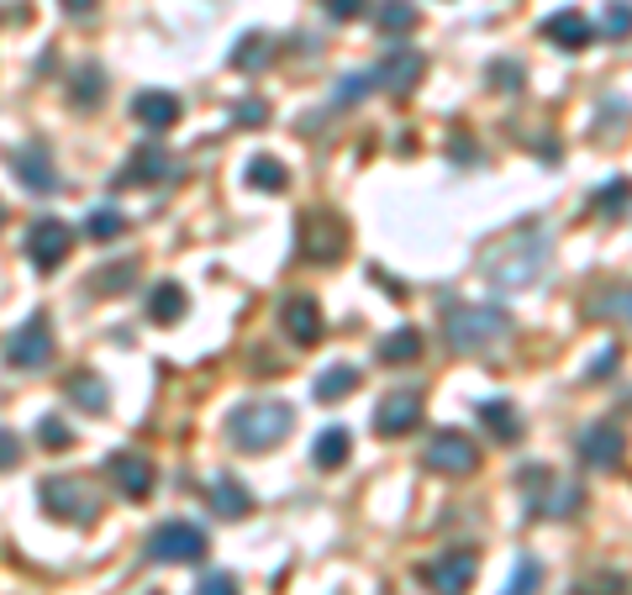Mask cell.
<instances>
[{
  "mask_svg": "<svg viewBox=\"0 0 632 595\" xmlns=\"http://www.w3.org/2000/svg\"><path fill=\"white\" fill-rule=\"evenodd\" d=\"M548 227L543 221H517L506 227L501 238H490L480 248V274L490 285L501 290H522V285H538L548 269Z\"/></svg>",
  "mask_w": 632,
  "mask_h": 595,
  "instance_id": "1",
  "label": "cell"
},
{
  "mask_svg": "<svg viewBox=\"0 0 632 595\" xmlns=\"http://www.w3.org/2000/svg\"><path fill=\"white\" fill-rule=\"evenodd\" d=\"M511 332V316L501 306H485V301H448L443 306V337L454 343L458 353L490 348Z\"/></svg>",
  "mask_w": 632,
  "mask_h": 595,
  "instance_id": "2",
  "label": "cell"
},
{
  "mask_svg": "<svg viewBox=\"0 0 632 595\" xmlns=\"http://www.w3.org/2000/svg\"><path fill=\"white\" fill-rule=\"evenodd\" d=\"M290 421L296 417H290L284 400H248V406H238L227 417V438L238 442L242 453H263V448L290 438Z\"/></svg>",
  "mask_w": 632,
  "mask_h": 595,
  "instance_id": "3",
  "label": "cell"
},
{
  "mask_svg": "<svg viewBox=\"0 0 632 595\" xmlns=\"http://www.w3.org/2000/svg\"><path fill=\"white\" fill-rule=\"evenodd\" d=\"M38 495H43V511L48 516H59V522H74V528H90V522H95V516H101V501H95V490L90 486H80V480H59V474H53V480H43V490H38Z\"/></svg>",
  "mask_w": 632,
  "mask_h": 595,
  "instance_id": "4",
  "label": "cell"
},
{
  "mask_svg": "<svg viewBox=\"0 0 632 595\" xmlns=\"http://www.w3.org/2000/svg\"><path fill=\"white\" fill-rule=\"evenodd\" d=\"M522 490H527V507L538 511V516L564 522V516H574V511H580V486H569V480L548 474V469H527Z\"/></svg>",
  "mask_w": 632,
  "mask_h": 595,
  "instance_id": "5",
  "label": "cell"
},
{
  "mask_svg": "<svg viewBox=\"0 0 632 595\" xmlns=\"http://www.w3.org/2000/svg\"><path fill=\"white\" fill-rule=\"evenodd\" d=\"M206 532L196 528V522H164V528L148 532V553L158 559V564H200L206 559Z\"/></svg>",
  "mask_w": 632,
  "mask_h": 595,
  "instance_id": "6",
  "label": "cell"
},
{
  "mask_svg": "<svg viewBox=\"0 0 632 595\" xmlns=\"http://www.w3.org/2000/svg\"><path fill=\"white\" fill-rule=\"evenodd\" d=\"M48 358H53V327H48V316H27L22 327L6 337V364L11 369H43Z\"/></svg>",
  "mask_w": 632,
  "mask_h": 595,
  "instance_id": "7",
  "label": "cell"
},
{
  "mask_svg": "<svg viewBox=\"0 0 632 595\" xmlns=\"http://www.w3.org/2000/svg\"><path fill=\"white\" fill-rule=\"evenodd\" d=\"M422 463H427V469H437V474H454V480H464V474H475V469H480V448H475V438H464V432H437V438L427 442Z\"/></svg>",
  "mask_w": 632,
  "mask_h": 595,
  "instance_id": "8",
  "label": "cell"
},
{
  "mask_svg": "<svg viewBox=\"0 0 632 595\" xmlns=\"http://www.w3.org/2000/svg\"><path fill=\"white\" fill-rule=\"evenodd\" d=\"M69 248H74V232H69V221L59 217H43V221H32V232H27V259L43 269H59L69 259Z\"/></svg>",
  "mask_w": 632,
  "mask_h": 595,
  "instance_id": "9",
  "label": "cell"
},
{
  "mask_svg": "<svg viewBox=\"0 0 632 595\" xmlns=\"http://www.w3.org/2000/svg\"><path fill=\"white\" fill-rule=\"evenodd\" d=\"M343 248H349V232H343V221L332 217V211L305 217V227H301V253H305V259L338 264V259H343Z\"/></svg>",
  "mask_w": 632,
  "mask_h": 595,
  "instance_id": "10",
  "label": "cell"
},
{
  "mask_svg": "<svg viewBox=\"0 0 632 595\" xmlns=\"http://www.w3.org/2000/svg\"><path fill=\"white\" fill-rule=\"evenodd\" d=\"M580 459L590 469H617V463L628 459V432L617 421H590L586 432H580Z\"/></svg>",
  "mask_w": 632,
  "mask_h": 595,
  "instance_id": "11",
  "label": "cell"
},
{
  "mask_svg": "<svg viewBox=\"0 0 632 595\" xmlns=\"http://www.w3.org/2000/svg\"><path fill=\"white\" fill-rule=\"evenodd\" d=\"M475 570H480L475 549H448L433 570H427V585H433L437 595H464L469 585H475Z\"/></svg>",
  "mask_w": 632,
  "mask_h": 595,
  "instance_id": "12",
  "label": "cell"
},
{
  "mask_svg": "<svg viewBox=\"0 0 632 595\" xmlns=\"http://www.w3.org/2000/svg\"><path fill=\"white\" fill-rule=\"evenodd\" d=\"M416 421H422V396L416 390H391L374 406V432L380 438H401V432H412Z\"/></svg>",
  "mask_w": 632,
  "mask_h": 595,
  "instance_id": "13",
  "label": "cell"
},
{
  "mask_svg": "<svg viewBox=\"0 0 632 595\" xmlns=\"http://www.w3.org/2000/svg\"><path fill=\"white\" fill-rule=\"evenodd\" d=\"M106 474L127 501H148L153 486H158V474H153V463L143 459V453H116V459L106 463Z\"/></svg>",
  "mask_w": 632,
  "mask_h": 595,
  "instance_id": "14",
  "label": "cell"
},
{
  "mask_svg": "<svg viewBox=\"0 0 632 595\" xmlns=\"http://www.w3.org/2000/svg\"><path fill=\"white\" fill-rule=\"evenodd\" d=\"M422 74H427V59H422V53H412V48H391L370 80L374 85H385V90H395V95H406Z\"/></svg>",
  "mask_w": 632,
  "mask_h": 595,
  "instance_id": "15",
  "label": "cell"
},
{
  "mask_svg": "<svg viewBox=\"0 0 632 595\" xmlns=\"http://www.w3.org/2000/svg\"><path fill=\"white\" fill-rule=\"evenodd\" d=\"M11 175H17V185L38 190V196H53V190H59V175H53V158H48L43 143H27V148H17V158H11Z\"/></svg>",
  "mask_w": 632,
  "mask_h": 595,
  "instance_id": "16",
  "label": "cell"
},
{
  "mask_svg": "<svg viewBox=\"0 0 632 595\" xmlns=\"http://www.w3.org/2000/svg\"><path fill=\"white\" fill-rule=\"evenodd\" d=\"M280 322H284V337H296V343H317L322 337V311H317V295H290L280 311Z\"/></svg>",
  "mask_w": 632,
  "mask_h": 595,
  "instance_id": "17",
  "label": "cell"
},
{
  "mask_svg": "<svg viewBox=\"0 0 632 595\" xmlns=\"http://www.w3.org/2000/svg\"><path fill=\"white\" fill-rule=\"evenodd\" d=\"M132 116H137L148 133H169L179 122V95H169V90H143V95L132 101Z\"/></svg>",
  "mask_w": 632,
  "mask_h": 595,
  "instance_id": "18",
  "label": "cell"
},
{
  "mask_svg": "<svg viewBox=\"0 0 632 595\" xmlns=\"http://www.w3.org/2000/svg\"><path fill=\"white\" fill-rule=\"evenodd\" d=\"M169 169H175V158L164 148H137L127 158V169L116 175V185H158V179H169Z\"/></svg>",
  "mask_w": 632,
  "mask_h": 595,
  "instance_id": "19",
  "label": "cell"
},
{
  "mask_svg": "<svg viewBox=\"0 0 632 595\" xmlns=\"http://www.w3.org/2000/svg\"><path fill=\"white\" fill-rule=\"evenodd\" d=\"M543 38L553 48H569V53H580V48H590V22L586 11H553L543 22Z\"/></svg>",
  "mask_w": 632,
  "mask_h": 595,
  "instance_id": "20",
  "label": "cell"
},
{
  "mask_svg": "<svg viewBox=\"0 0 632 595\" xmlns=\"http://www.w3.org/2000/svg\"><path fill=\"white\" fill-rule=\"evenodd\" d=\"M185 311H190V295H185L175 280H164V285L148 290V322H158V327H175Z\"/></svg>",
  "mask_w": 632,
  "mask_h": 595,
  "instance_id": "21",
  "label": "cell"
},
{
  "mask_svg": "<svg viewBox=\"0 0 632 595\" xmlns=\"http://www.w3.org/2000/svg\"><path fill=\"white\" fill-rule=\"evenodd\" d=\"M480 421L485 432L496 442H517L522 438V417H517V406L511 400H480Z\"/></svg>",
  "mask_w": 632,
  "mask_h": 595,
  "instance_id": "22",
  "label": "cell"
},
{
  "mask_svg": "<svg viewBox=\"0 0 632 595\" xmlns=\"http://www.w3.org/2000/svg\"><path fill=\"white\" fill-rule=\"evenodd\" d=\"M353 390H359V369H349V364H332L328 375L311 379V396L322 400V406H338V400H349Z\"/></svg>",
  "mask_w": 632,
  "mask_h": 595,
  "instance_id": "23",
  "label": "cell"
},
{
  "mask_svg": "<svg viewBox=\"0 0 632 595\" xmlns=\"http://www.w3.org/2000/svg\"><path fill=\"white\" fill-rule=\"evenodd\" d=\"M349 448H353L349 432H343V427H328V432H317V442H311V463H317V469H343V463H349Z\"/></svg>",
  "mask_w": 632,
  "mask_h": 595,
  "instance_id": "24",
  "label": "cell"
},
{
  "mask_svg": "<svg viewBox=\"0 0 632 595\" xmlns=\"http://www.w3.org/2000/svg\"><path fill=\"white\" fill-rule=\"evenodd\" d=\"M211 511L227 516V522H242V516L253 511V495H248L238 480H217V486H211Z\"/></svg>",
  "mask_w": 632,
  "mask_h": 595,
  "instance_id": "25",
  "label": "cell"
},
{
  "mask_svg": "<svg viewBox=\"0 0 632 595\" xmlns=\"http://www.w3.org/2000/svg\"><path fill=\"white\" fill-rule=\"evenodd\" d=\"M374 22H380V32L385 38H406V32H416V6L412 0H380V11H374Z\"/></svg>",
  "mask_w": 632,
  "mask_h": 595,
  "instance_id": "26",
  "label": "cell"
},
{
  "mask_svg": "<svg viewBox=\"0 0 632 595\" xmlns=\"http://www.w3.org/2000/svg\"><path fill=\"white\" fill-rule=\"evenodd\" d=\"M64 390H69V400H74V406H85V411H106V379H95L90 369L69 375Z\"/></svg>",
  "mask_w": 632,
  "mask_h": 595,
  "instance_id": "27",
  "label": "cell"
},
{
  "mask_svg": "<svg viewBox=\"0 0 632 595\" xmlns=\"http://www.w3.org/2000/svg\"><path fill=\"white\" fill-rule=\"evenodd\" d=\"M269 59H274V43H269L263 32H248V38L232 48V69H238V74H253V69H263Z\"/></svg>",
  "mask_w": 632,
  "mask_h": 595,
  "instance_id": "28",
  "label": "cell"
},
{
  "mask_svg": "<svg viewBox=\"0 0 632 595\" xmlns=\"http://www.w3.org/2000/svg\"><path fill=\"white\" fill-rule=\"evenodd\" d=\"M248 185H253V190H263V196H280L284 185H290V175H284V164H280V158L259 154L253 164H248Z\"/></svg>",
  "mask_w": 632,
  "mask_h": 595,
  "instance_id": "29",
  "label": "cell"
},
{
  "mask_svg": "<svg viewBox=\"0 0 632 595\" xmlns=\"http://www.w3.org/2000/svg\"><path fill=\"white\" fill-rule=\"evenodd\" d=\"M85 232L95 238V243H116V238L127 232V217H122L116 206H95V211H90V221H85Z\"/></svg>",
  "mask_w": 632,
  "mask_h": 595,
  "instance_id": "30",
  "label": "cell"
},
{
  "mask_svg": "<svg viewBox=\"0 0 632 595\" xmlns=\"http://www.w3.org/2000/svg\"><path fill=\"white\" fill-rule=\"evenodd\" d=\"M628 200H632V185L628 179H611V185H601V190L590 196V211H595V217H622Z\"/></svg>",
  "mask_w": 632,
  "mask_h": 595,
  "instance_id": "31",
  "label": "cell"
},
{
  "mask_svg": "<svg viewBox=\"0 0 632 595\" xmlns=\"http://www.w3.org/2000/svg\"><path fill=\"white\" fill-rule=\"evenodd\" d=\"M416 353H422V332L416 327H401L380 343V358H385V364H412Z\"/></svg>",
  "mask_w": 632,
  "mask_h": 595,
  "instance_id": "32",
  "label": "cell"
},
{
  "mask_svg": "<svg viewBox=\"0 0 632 595\" xmlns=\"http://www.w3.org/2000/svg\"><path fill=\"white\" fill-rule=\"evenodd\" d=\"M101 90H106V74H101L95 64H85L80 74H74V85H69V101H74L80 111H90L95 101H101Z\"/></svg>",
  "mask_w": 632,
  "mask_h": 595,
  "instance_id": "33",
  "label": "cell"
},
{
  "mask_svg": "<svg viewBox=\"0 0 632 595\" xmlns=\"http://www.w3.org/2000/svg\"><path fill=\"white\" fill-rule=\"evenodd\" d=\"M601 32H607L611 43H628L632 38V0H607V11H601Z\"/></svg>",
  "mask_w": 632,
  "mask_h": 595,
  "instance_id": "34",
  "label": "cell"
},
{
  "mask_svg": "<svg viewBox=\"0 0 632 595\" xmlns=\"http://www.w3.org/2000/svg\"><path fill=\"white\" fill-rule=\"evenodd\" d=\"M595 316H611V322H632V285L601 290V301H595Z\"/></svg>",
  "mask_w": 632,
  "mask_h": 595,
  "instance_id": "35",
  "label": "cell"
},
{
  "mask_svg": "<svg viewBox=\"0 0 632 595\" xmlns=\"http://www.w3.org/2000/svg\"><path fill=\"white\" fill-rule=\"evenodd\" d=\"M538 585H543V564H538V559H522L517 574H511V585H506V595H538Z\"/></svg>",
  "mask_w": 632,
  "mask_h": 595,
  "instance_id": "36",
  "label": "cell"
},
{
  "mask_svg": "<svg viewBox=\"0 0 632 595\" xmlns=\"http://www.w3.org/2000/svg\"><path fill=\"white\" fill-rule=\"evenodd\" d=\"M38 438H43V448H53V453H64V448H74V432H69L59 417H43L38 421Z\"/></svg>",
  "mask_w": 632,
  "mask_h": 595,
  "instance_id": "37",
  "label": "cell"
},
{
  "mask_svg": "<svg viewBox=\"0 0 632 595\" xmlns=\"http://www.w3.org/2000/svg\"><path fill=\"white\" fill-rule=\"evenodd\" d=\"M132 280H137V269H132V264H116V269H101V274L90 280V290H106V295H111V290H127Z\"/></svg>",
  "mask_w": 632,
  "mask_h": 595,
  "instance_id": "38",
  "label": "cell"
},
{
  "mask_svg": "<svg viewBox=\"0 0 632 595\" xmlns=\"http://www.w3.org/2000/svg\"><path fill=\"white\" fill-rule=\"evenodd\" d=\"M574 595H628V580H622V574H595V580H586Z\"/></svg>",
  "mask_w": 632,
  "mask_h": 595,
  "instance_id": "39",
  "label": "cell"
},
{
  "mask_svg": "<svg viewBox=\"0 0 632 595\" xmlns=\"http://www.w3.org/2000/svg\"><path fill=\"white\" fill-rule=\"evenodd\" d=\"M22 463V438L11 427H0V469H17Z\"/></svg>",
  "mask_w": 632,
  "mask_h": 595,
  "instance_id": "40",
  "label": "cell"
},
{
  "mask_svg": "<svg viewBox=\"0 0 632 595\" xmlns=\"http://www.w3.org/2000/svg\"><path fill=\"white\" fill-rule=\"evenodd\" d=\"M370 85H374L370 74H349V80H338V101L349 106V101H359V95H364V90H370Z\"/></svg>",
  "mask_w": 632,
  "mask_h": 595,
  "instance_id": "41",
  "label": "cell"
},
{
  "mask_svg": "<svg viewBox=\"0 0 632 595\" xmlns=\"http://www.w3.org/2000/svg\"><path fill=\"white\" fill-rule=\"evenodd\" d=\"M364 11H370V0H328V17H338V22H353Z\"/></svg>",
  "mask_w": 632,
  "mask_h": 595,
  "instance_id": "42",
  "label": "cell"
},
{
  "mask_svg": "<svg viewBox=\"0 0 632 595\" xmlns=\"http://www.w3.org/2000/svg\"><path fill=\"white\" fill-rule=\"evenodd\" d=\"M196 595H238V580L232 574H206Z\"/></svg>",
  "mask_w": 632,
  "mask_h": 595,
  "instance_id": "43",
  "label": "cell"
},
{
  "mask_svg": "<svg viewBox=\"0 0 632 595\" xmlns=\"http://www.w3.org/2000/svg\"><path fill=\"white\" fill-rule=\"evenodd\" d=\"M263 116H269L263 101H242V106L232 111V122H238V127H263Z\"/></svg>",
  "mask_w": 632,
  "mask_h": 595,
  "instance_id": "44",
  "label": "cell"
},
{
  "mask_svg": "<svg viewBox=\"0 0 632 595\" xmlns=\"http://www.w3.org/2000/svg\"><path fill=\"white\" fill-rule=\"evenodd\" d=\"M617 364H622V348H607V353H601V358H595V364H590V369H586V379H590V385H595V379H601V375H611Z\"/></svg>",
  "mask_w": 632,
  "mask_h": 595,
  "instance_id": "45",
  "label": "cell"
},
{
  "mask_svg": "<svg viewBox=\"0 0 632 595\" xmlns=\"http://www.w3.org/2000/svg\"><path fill=\"white\" fill-rule=\"evenodd\" d=\"M490 80H496L501 90H517V85H522V69L506 64V59H501V64H490Z\"/></svg>",
  "mask_w": 632,
  "mask_h": 595,
  "instance_id": "46",
  "label": "cell"
},
{
  "mask_svg": "<svg viewBox=\"0 0 632 595\" xmlns=\"http://www.w3.org/2000/svg\"><path fill=\"white\" fill-rule=\"evenodd\" d=\"M90 6H95V0H64V11H74V17H85Z\"/></svg>",
  "mask_w": 632,
  "mask_h": 595,
  "instance_id": "47",
  "label": "cell"
},
{
  "mask_svg": "<svg viewBox=\"0 0 632 595\" xmlns=\"http://www.w3.org/2000/svg\"><path fill=\"white\" fill-rule=\"evenodd\" d=\"M0 227H6V206H0Z\"/></svg>",
  "mask_w": 632,
  "mask_h": 595,
  "instance_id": "48",
  "label": "cell"
}]
</instances>
